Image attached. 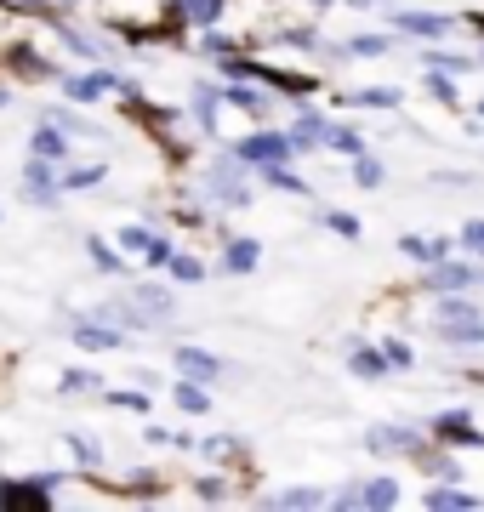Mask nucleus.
<instances>
[{"label": "nucleus", "instance_id": "nucleus-1", "mask_svg": "<svg viewBox=\"0 0 484 512\" xmlns=\"http://www.w3.org/2000/svg\"><path fill=\"white\" fill-rule=\"evenodd\" d=\"M126 120H131V126H149L154 137L171 148V109H154V103H143V97H131V103H126ZM171 154H177V148H171Z\"/></svg>", "mask_w": 484, "mask_h": 512}, {"label": "nucleus", "instance_id": "nucleus-2", "mask_svg": "<svg viewBox=\"0 0 484 512\" xmlns=\"http://www.w3.org/2000/svg\"><path fill=\"white\" fill-rule=\"evenodd\" d=\"M342 501H348V507H393V501H399V490H393L388 478H376V484H359V490H348Z\"/></svg>", "mask_w": 484, "mask_h": 512}, {"label": "nucleus", "instance_id": "nucleus-3", "mask_svg": "<svg viewBox=\"0 0 484 512\" xmlns=\"http://www.w3.org/2000/svg\"><path fill=\"white\" fill-rule=\"evenodd\" d=\"M46 484L52 478H40V484H0V507H46Z\"/></svg>", "mask_w": 484, "mask_h": 512}, {"label": "nucleus", "instance_id": "nucleus-4", "mask_svg": "<svg viewBox=\"0 0 484 512\" xmlns=\"http://www.w3.org/2000/svg\"><path fill=\"white\" fill-rule=\"evenodd\" d=\"M234 154H240V160L268 165V160H285V154H291V143H285V137H251V143H240Z\"/></svg>", "mask_w": 484, "mask_h": 512}, {"label": "nucleus", "instance_id": "nucleus-5", "mask_svg": "<svg viewBox=\"0 0 484 512\" xmlns=\"http://www.w3.org/2000/svg\"><path fill=\"white\" fill-rule=\"evenodd\" d=\"M433 439H439V444H484L467 416H439V421H433Z\"/></svg>", "mask_w": 484, "mask_h": 512}, {"label": "nucleus", "instance_id": "nucleus-6", "mask_svg": "<svg viewBox=\"0 0 484 512\" xmlns=\"http://www.w3.org/2000/svg\"><path fill=\"white\" fill-rule=\"evenodd\" d=\"M399 29H405V35H428V40H439L450 29V18H439V12H405V18H399Z\"/></svg>", "mask_w": 484, "mask_h": 512}, {"label": "nucleus", "instance_id": "nucleus-7", "mask_svg": "<svg viewBox=\"0 0 484 512\" xmlns=\"http://www.w3.org/2000/svg\"><path fill=\"white\" fill-rule=\"evenodd\" d=\"M75 342H80V348H92V353H97V348H120V336H114L109 325H80Z\"/></svg>", "mask_w": 484, "mask_h": 512}, {"label": "nucleus", "instance_id": "nucleus-8", "mask_svg": "<svg viewBox=\"0 0 484 512\" xmlns=\"http://www.w3.org/2000/svg\"><path fill=\"white\" fill-rule=\"evenodd\" d=\"M6 63H12V69H18L23 80H40V74H46V63H40V57L29 52V46H12V52H6Z\"/></svg>", "mask_w": 484, "mask_h": 512}, {"label": "nucleus", "instance_id": "nucleus-9", "mask_svg": "<svg viewBox=\"0 0 484 512\" xmlns=\"http://www.w3.org/2000/svg\"><path fill=\"white\" fill-rule=\"evenodd\" d=\"M399 251H410L416 262H439V256L450 251V245H445V239H416V234H410L405 245H399Z\"/></svg>", "mask_w": 484, "mask_h": 512}, {"label": "nucleus", "instance_id": "nucleus-10", "mask_svg": "<svg viewBox=\"0 0 484 512\" xmlns=\"http://www.w3.org/2000/svg\"><path fill=\"white\" fill-rule=\"evenodd\" d=\"M228 268H234V274L257 268V239H234V245H228Z\"/></svg>", "mask_w": 484, "mask_h": 512}, {"label": "nucleus", "instance_id": "nucleus-11", "mask_svg": "<svg viewBox=\"0 0 484 512\" xmlns=\"http://www.w3.org/2000/svg\"><path fill=\"white\" fill-rule=\"evenodd\" d=\"M177 365L194 370V376H217V359H211V353H200V348H183V353H177Z\"/></svg>", "mask_w": 484, "mask_h": 512}, {"label": "nucleus", "instance_id": "nucleus-12", "mask_svg": "<svg viewBox=\"0 0 484 512\" xmlns=\"http://www.w3.org/2000/svg\"><path fill=\"white\" fill-rule=\"evenodd\" d=\"M325 495L319 490H285V495H274V507H319Z\"/></svg>", "mask_w": 484, "mask_h": 512}, {"label": "nucleus", "instance_id": "nucleus-13", "mask_svg": "<svg viewBox=\"0 0 484 512\" xmlns=\"http://www.w3.org/2000/svg\"><path fill=\"white\" fill-rule=\"evenodd\" d=\"M439 319H445V325H467V319H479V308H473V302H445Z\"/></svg>", "mask_w": 484, "mask_h": 512}, {"label": "nucleus", "instance_id": "nucleus-14", "mask_svg": "<svg viewBox=\"0 0 484 512\" xmlns=\"http://www.w3.org/2000/svg\"><path fill=\"white\" fill-rule=\"evenodd\" d=\"M428 507H473V495H467V490H433Z\"/></svg>", "mask_w": 484, "mask_h": 512}, {"label": "nucleus", "instance_id": "nucleus-15", "mask_svg": "<svg viewBox=\"0 0 484 512\" xmlns=\"http://www.w3.org/2000/svg\"><path fill=\"white\" fill-rule=\"evenodd\" d=\"M177 404H183V410H194V416H200V410H205V393H200V387H177Z\"/></svg>", "mask_w": 484, "mask_h": 512}, {"label": "nucleus", "instance_id": "nucleus-16", "mask_svg": "<svg viewBox=\"0 0 484 512\" xmlns=\"http://www.w3.org/2000/svg\"><path fill=\"white\" fill-rule=\"evenodd\" d=\"M35 154H63V137H57V131H35Z\"/></svg>", "mask_w": 484, "mask_h": 512}, {"label": "nucleus", "instance_id": "nucleus-17", "mask_svg": "<svg viewBox=\"0 0 484 512\" xmlns=\"http://www.w3.org/2000/svg\"><path fill=\"white\" fill-rule=\"evenodd\" d=\"M109 86V74H92V80H75V97H97Z\"/></svg>", "mask_w": 484, "mask_h": 512}, {"label": "nucleus", "instance_id": "nucleus-18", "mask_svg": "<svg viewBox=\"0 0 484 512\" xmlns=\"http://www.w3.org/2000/svg\"><path fill=\"white\" fill-rule=\"evenodd\" d=\"M354 370L359 376H376L382 370V353H354Z\"/></svg>", "mask_w": 484, "mask_h": 512}, {"label": "nucleus", "instance_id": "nucleus-19", "mask_svg": "<svg viewBox=\"0 0 484 512\" xmlns=\"http://www.w3.org/2000/svg\"><path fill=\"white\" fill-rule=\"evenodd\" d=\"M467 279H473L467 268H439V274H433V285H467Z\"/></svg>", "mask_w": 484, "mask_h": 512}, {"label": "nucleus", "instance_id": "nucleus-20", "mask_svg": "<svg viewBox=\"0 0 484 512\" xmlns=\"http://www.w3.org/2000/svg\"><path fill=\"white\" fill-rule=\"evenodd\" d=\"M462 245H473V251H484V222H467V228H462Z\"/></svg>", "mask_w": 484, "mask_h": 512}, {"label": "nucleus", "instance_id": "nucleus-21", "mask_svg": "<svg viewBox=\"0 0 484 512\" xmlns=\"http://www.w3.org/2000/svg\"><path fill=\"white\" fill-rule=\"evenodd\" d=\"M354 177H359V183H382V165H376V160H359Z\"/></svg>", "mask_w": 484, "mask_h": 512}, {"label": "nucleus", "instance_id": "nucleus-22", "mask_svg": "<svg viewBox=\"0 0 484 512\" xmlns=\"http://www.w3.org/2000/svg\"><path fill=\"white\" fill-rule=\"evenodd\" d=\"M63 387H69V393H86V387H92V376H86V370H69V376H63Z\"/></svg>", "mask_w": 484, "mask_h": 512}, {"label": "nucleus", "instance_id": "nucleus-23", "mask_svg": "<svg viewBox=\"0 0 484 512\" xmlns=\"http://www.w3.org/2000/svg\"><path fill=\"white\" fill-rule=\"evenodd\" d=\"M433 69H445V74H462V69H467V57H433Z\"/></svg>", "mask_w": 484, "mask_h": 512}, {"label": "nucleus", "instance_id": "nucleus-24", "mask_svg": "<svg viewBox=\"0 0 484 512\" xmlns=\"http://www.w3.org/2000/svg\"><path fill=\"white\" fill-rule=\"evenodd\" d=\"M92 256H97V262H103V268H120V262H114V251H109V245H103V239H92Z\"/></svg>", "mask_w": 484, "mask_h": 512}]
</instances>
